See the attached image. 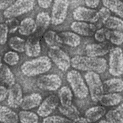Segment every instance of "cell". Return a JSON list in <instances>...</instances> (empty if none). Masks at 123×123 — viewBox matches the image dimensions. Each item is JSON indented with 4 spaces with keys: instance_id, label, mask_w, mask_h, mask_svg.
Instances as JSON below:
<instances>
[{
    "instance_id": "cell-1",
    "label": "cell",
    "mask_w": 123,
    "mask_h": 123,
    "mask_svg": "<svg viewBox=\"0 0 123 123\" xmlns=\"http://www.w3.org/2000/svg\"><path fill=\"white\" fill-rule=\"evenodd\" d=\"M71 65L76 70L104 73L107 68V62L103 58L75 56L71 60Z\"/></svg>"
},
{
    "instance_id": "cell-2",
    "label": "cell",
    "mask_w": 123,
    "mask_h": 123,
    "mask_svg": "<svg viewBox=\"0 0 123 123\" xmlns=\"http://www.w3.org/2000/svg\"><path fill=\"white\" fill-rule=\"evenodd\" d=\"M51 60L49 57L42 56L25 62L21 67V72L28 77L35 76L45 73L52 68Z\"/></svg>"
},
{
    "instance_id": "cell-3",
    "label": "cell",
    "mask_w": 123,
    "mask_h": 123,
    "mask_svg": "<svg viewBox=\"0 0 123 123\" xmlns=\"http://www.w3.org/2000/svg\"><path fill=\"white\" fill-rule=\"evenodd\" d=\"M67 80L76 97L83 99L87 97L89 93L88 88L79 72L75 70L69 72L67 75Z\"/></svg>"
},
{
    "instance_id": "cell-4",
    "label": "cell",
    "mask_w": 123,
    "mask_h": 123,
    "mask_svg": "<svg viewBox=\"0 0 123 123\" xmlns=\"http://www.w3.org/2000/svg\"><path fill=\"white\" fill-rule=\"evenodd\" d=\"M85 78L92 100L94 102L98 101L104 93L103 84L100 77L98 73L93 72H87Z\"/></svg>"
},
{
    "instance_id": "cell-5",
    "label": "cell",
    "mask_w": 123,
    "mask_h": 123,
    "mask_svg": "<svg viewBox=\"0 0 123 123\" xmlns=\"http://www.w3.org/2000/svg\"><path fill=\"white\" fill-rule=\"evenodd\" d=\"M35 1L34 0H17L15 1L5 10L3 15L5 18H12L24 14L34 8Z\"/></svg>"
},
{
    "instance_id": "cell-6",
    "label": "cell",
    "mask_w": 123,
    "mask_h": 123,
    "mask_svg": "<svg viewBox=\"0 0 123 123\" xmlns=\"http://www.w3.org/2000/svg\"><path fill=\"white\" fill-rule=\"evenodd\" d=\"M50 60H52L62 71H66L71 65V60L64 51L58 47H50L48 52Z\"/></svg>"
},
{
    "instance_id": "cell-7",
    "label": "cell",
    "mask_w": 123,
    "mask_h": 123,
    "mask_svg": "<svg viewBox=\"0 0 123 123\" xmlns=\"http://www.w3.org/2000/svg\"><path fill=\"white\" fill-rule=\"evenodd\" d=\"M109 72L114 76H119L123 74V54L121 48H112L109 54Z\"/></svg>"
},
{
    "instance_id": "cell-8",
    "label": "cell",
    "mask_w": 123,
    "mask_h": 123,
    "mask_svg": "<svg viewBox=\"0 0 123 123\" xmlns=\"http://www.w3.org/2000/svg\"><path fill=\"white\" fill-rule=\"evenodd\" d=\"M69 2L68 0H55L52 9L51 22L52 25H58L63 23L66 18Z\"/></svg>"
},
{
    "instance_id": "cell-9",
    "label": "cell",
    "mask_w": 123,
    "mask_h": 123,
    "mask_svg": "<svg viewBox=\"0 0 123 123\" xmlns=\"http://www.w3.org/2000/svg\"><path fill=\"white\" fill-rule=\"evenodd\" d=\"M60 77L56 74H49L41 76L37 79V84L40 89L48 91H55L61 86Z\"/></svg>"
},
{
    "instance_id": "cell-10",
    "label": "cell",
    "mask_w": 123,
    "mask_h": 123,
    "mask_svg": "<svg viewBox=\"0 0 123 123\" xmlns=\"http://www.w3.org/2000/svg\"><path fill=\"white\" fill-rule=\"evenodd\" d=\"M73 15L74 19L78 21H86L93 24L99 20L98 13L96 10L84 7L76 8L74 10Z\"/></svg>"
},
{
    "instance_id": "cell-11",
    "label": "cell",
    "mask_w": 123,
    "mask_h": 123,
    "mask_svg": "<svg viewBox=\"0 0 123 123\" xmlns=\"http://www.w3.org/2000/svg\"><path fill=\"white\" fill-rule=\"evenodd\" d=\"M59 99L55 95L48 96L41 104L37 114L42 117H47L52 113L58 105Z\"/></svg>"
},
{
    "instance_id": "cell-12",
    "label": "cell",
    "mask_w": 123,
    "mask_h": 123,
    "mask_svg": "<svg viewBox=\"0 0 123 123\" xmlns=\"http://www.w3.org/2000/svg\"><path fill=\"white\" fill-rule=\"evenodd\" d=\"M7 104L12 108H17L21 105L23 100V92L18 83H15L10 86L8 90Z\"/></svg>"
},
{
    "instance_id": "cell-13",
    "label": "cell",
    "mask_w": 123,
    "mask_h": 123,
    "mask_svg": "<svg viewBox=\"0 0 123 123\" xmlns=\"http://www.w3.org/2000/svg\"><path fill=\"white\" fill-rule=\"evenodd\" d=\"M111 47V44L108 42L100 44H88L86 47V53L87 57H97L103 56L109 53L110 51Z\"/></svg>"
},
{
    "instance_id": "cell-14",
    "label": "cell",
    "mask_w": 123,
    "mask_h": 123,
    "mask_svg": "<svg viewBox=\"0 0 123 123\" xmlns=\"http://www.w3.org/2000/svg\"><path fill=\"white\" fill-rule=\"evenodd\" d=\"M72 30L76 34L82 36H91L97 29L96 26L93 24L83 21H74L71 25Z\"/></svg>"
},
{
    "instance_id": "cell-15",
    "label": "cell",
    "mask_w": 123,
    "mask_h": 123,
    "mask_svg": "<svg viewBox=\"0 0 123 123\" xmlns=\"http://www.w3.org/2000/svg\"><path fill=\"white\" fill-rule=\"evenodd\" d=\"M42 100V97L38 93H33L23 98L21 105V108L25 111L30 110L38 106Z\"/></svg>"
},
{
    "instance_id": "cell-16",
    "label": "cell",
    "mask_w": 123,
    "mask_h": 123,
    "mask_svg": "<svg viewBox=\"0 0 123 123\" xmlns=\"http://www.w3.org/2000/svg\"><path fill=\"white\" fill-rule=\"evenodd\" d=\"M104 93H112L121 92L123 91V81L119 78H112L104 82Z\"/></svg>"
},
{
    "instance_id": "cell-17",
    "label": "cell",
    "mask_w": 123,
    "mask_h": 123,
    "mask_svg": "<svg viewBox=\"0 0 123 123\" xmlns=\"http://www.w3.org/2000/svg\"><path fill=\"white\" fill-rule=\"evenodd\" d=\"M25 51L26 55L29 57H37L41 52V47L39 40L30 37L25 42Z\"/></svg>"
},
{
    "instance_id": "cell-18",
    "label": "cell",
    "mask_w": 123,
    "mask_h": 123,
    "mask_svg": "<svg viewBox=\"0 0 123 123\" xmlns=\"http://www.w3.org/2000/svg\"><path fill=\"white\" fill-rule=\"evenodd\" d=\"M37 26L32 18H26L20 23L18 28V32L24 36H29L36 31Z\"/></svg>"
},
{
    "instance_id": "cell-19",
    "label": "cell",
    "mask_w": 123,
    "mask_h": 123,
    "mask_svg": "<svg viewBox=\"0 0 123 123\" xmlns=\"http://www.w3.org/2000/svg\"><path fill=\"white\" fill-rule=\"evenodd\" d=\"M18 115L8 107L0 106V122L2 123H18Z\"/></svg>"
},
{
    "instance_id": "cell-20",
    "label": "cell",
    "mask_w": 123,
    "mask_h": 123,
    "mask_svg": "<svg viewBox=\"0 0 123 123\" xmlns=\"http://www.w3.org/2000/svg\"><path fill=\"white\" fill-rule=\"evenodd\" d=\"M106 113V109L101 106H96L88 109L85 113V118L90 122H94L97 121Z\"/></svg>"
},
{
    "instance_id": "cell-21",
    "label": "cell",
    "mask_w": 123,
    "mask_h": 123,
    "mask_svg": "<svg viewBox=\"0 0 123 123\" xmlns=\"http://www.w3.org/2000/svg\"><path fill=\"white\" fill-rule=\"evenodd\" d=\"M0 79L9 87L15 83L14 75L9 67L3 63L0 64Z\"/></svg>"
},
{
    "instance_id": "cell-22",
    "label": "cell",
    "mask_w": 123,
    "mask_h": 123,
    "mask_svg": "<svg viewBox=\"0 0 123 123\" xmlns=\"http://www.w3.org/2000/svg\"><path fill=\"white\" fill-rule=\"evenodd\" d=\"M62 43L71 47H76L80 43V38L74 33L66 31L59 34Z\"/></svg>"
},
{
    "instance_id": "cell-23",
    "label": "cell",
    "mask_w": 123,
    "mask_h": 123,
    "mask_svg": "<svg viewBox=\"0 0 123 123\" xmlns=\"http://www.w3.org/2000/svg\"><path fill=\"white\" fill-rule=\"evenodd\" d=\"M122 100V97L120 94L112 93L103 95L99 101L103 105L111 106L118 105Z\"/></svg>"
},
{
    "instance_id": "cell-24",
    "label": "cell",
    "mask_w": 123,
    "mask_h": 123,
    "mask_svg": "<svg viewBox=\"0 0 123 123\" xmlns=\"http://www.w3.org/2000/svg\"><path fill=\"white\" fill-rule=\"evenodd\" d=\"M123 104L117 108L109 111L106 114V118L109 123H123Z\"/></svg>"
},
{
    "instance_id": "cell-25",
    "label": "cell",
    "mask_w": 123,
    "mask_h": 123,
    "mask_svg": "<svg viewBox=\"0 0 123 123\" xmlns=\"http://www.w3.org/2000/svg\"><path fill=\"white\" fill-rule=\"evenodd\" d=\"M58 95L61 105L67 106L71 105L73 95L69 87L63 86L59 91Z\"/></svg>"
},
{
    "instance_id": "cell-26",
    "label": "cell",
    "mask_w": 123,
    "mask_h": 123,
    "mask_svg": "<svg viewBox=\"0 0 123 123\" xmlns=\"http://www.w3.org/2000/svg\"><path fill=\"white\" fill-rule=\"evenodd\" d=\"M103 5L109 11L115 13L121 18H123V5L120 0H103Z\"/></svg>"
},
{
    "instance_id": "cell-27",
    "label": "cell",
    "mask_w": 123,
    "mask_h": 123,
    "mask_svg": "<svg viewBox=\"0 0 123 123\" xmlns=\"http://www.w3.org/2000/svg\"><path fill=\"white\" fill-rule=\"evenodd\" d=\"M59 109L62 114L73 121L79 118L80 116V112L77 108L72 104L67 106H63L61 105Z\"/></svg>"
},
{
    "instance_id": "cell-28",
    "label": "cell",
    "mask_w": 123,
    "mask_h": 123,
    "mask_svg": "<svg viewBox=\"0 0 123 123\" xmlns=\"http://www.w3.org/2000/svg\"><path fill=\"white\" fill-rule=\"evenodd\" d=\"M44 39L46 43L50 47H60L62 42L59 34L53 31L50 30L45 33L44 35Z\"/></svg>"
},
{
    "instance_id": "cell-29",
    "label": "cell",
    "mask_w": 123,
    "mask_h": 123,
    "mask_svg": "<svg viewBox=\"0 0 123 123\" xmlns=\"http://www.w3.org/2000/svg\"><path fill=\"white\" fill-rule=\"evenodd\" d=\"M105 27L116 31H122L123 29V21L120 18L110 16L104 23Z\"/></svg>"
},
{
    "instance_id": "cell-30",
    "label": "cell",
    "mask_w": 123,
    "mask_h": 123,
    "mask_svg": "<svg viewBox=\"0 0 123 123\" xmlns=\"http://www.w3.org/2000/svg\"><path fill=\"white\" fill-rule=\"evenodd\" d=\"M18 119L21 123H38V117L36 113L28 111H22L18 114Z\"/></svg>"
},
{
    "instance_id": "cell-31",
    "label": "cell",
    "mask_w": 123,
    "mask_h": 123,
    "mask_svg": "<svg viewBox=\"0 0 123 123\" xmlns=\"http://www.w3.org/2000/svg\"><path fill=\"white\" fill-rule=\"evenodd\" d=\"M35 22L37 28H39L43 30H44L50 25L51 17L48 13L42 12L37 14Z\"/></svg>"
},
{
    "instance_id": "cell-32",
    "label": "cell",
    "mask_w": 123,
    "mask_h": 123,
    "mask_svg": "<svg viewBox=\"0 0 123 123\" xmlns=\"http://www.w3.org/2000/svg\"><path fill=\"white\" fill-rule=\"evenodd\" d=\"M105 39L110 41L113 44L120 45L122 44L123 41V33L120 31H111L107 29L105 32Z\"/></svg>"
},
{
    "instance_id": "cell-33",
    "label": "cell",
    "mask_w": 123,
    "mask_h": 123,
    "mask_svg": "<svg viewBox=\"0 0 123 123\" xmlns=\"http://www.w3.org/2000/svg\"><path fill=\"white\" fill-rule=\"evenodd\" d=\"M25 40L20 37L15 36L11 38L8 42L11 48L16 52H23L25 51Z\"/></svg>"
},
{
    "instance_id": "cell-34",
    "label": "cell",
    "mask_w": 123,
    "mask_h": 123,
    "mask_svg": "<svg viewBox=\"0 0 123 123\" xmlns=\"http://www.w3.org/2000/svg\"><path fill=\"white\" fill-rule=\"evenodd\" d=\"M3 60L6 63L10 66H14L18 63L20 60L19 56L16 52L8 51L4 55Z\"/></svg>"
},
{
    "instance_id": "cell-35",
    "label": "cell",
    "mask_w": 123,
    "mask_h": 123,
    "mask_svg": "<svg viewBox=\"0 0 123 123\" xmlns=\"http://www.w3.org/2000/svg\"><path fill=\"white\" fill-rule=\"evenodd\" d=\"M43 123H73V122L64 117L53 116L45 118L43 120Z\"/></svg>"
},
{
    "instance_id": "cell-36",
    "label": "cell",
    "mask_w": 123,
    "mask_h": 123,
    "mask_svg": "<svg viewBox=\"0 0 123 123\" xmlns=\"http://www.w3.org/2000/svg\"><path fill=\"white\" fill-rule=\"evenodd\" d=\"M8 28L6 24H0V45L5 44L8 39Z\"/></svg>"
},
{
    "instance_id": "cell-37",
    "label": "cell",
    "mask_w": 123,
    "mask_h": 123,
    "mask_svg": "<svg viewBox=\"0 0 123 123\" xmlns=\"http://www.w3.org/2000/svg\"><path fill=\"white\" fill-rule=\"evenodd\" d=\"M6 25L8 28L9 32L14 33L17 31L19 26V22L18 20L15 18H12L7 20Z\"/></svg>"
},
{
    "instance_id": "cell-38",
    "label": "cell",
    "mask_w": 123,
    "mask_h": 123,
    "mask_svg": "<svg viewBox=\"0 0 123 123\" xmlns=\"http://www.w3.org/2000/svg\"><path fill=\"white\" fill-rule=\"evenodd\" d=\"M99 20L100 19L103 23L111 16V12L105 7H102L98 12Z\"/></svg>"
},
{
    "instance_id": "cell-39",
    "label": "cell",
    "mask_w": 123,
    "mask_h": 123,
    "mask_svg": "<svg viewBox=\"0 0 123 123\" xmlns=\"http://www.w3.org/2000/svg\"><path fill=\"white\" fill-rule=\"evenodd\" d=\"M107 29L102 28L96 31L95 37L96 40L100 42H104L105 40V34Z\"/></svg>"
},
{
    "instance_id": "cell-40",
    "label": "cell",
    "mask_w": 123,
    "mask_h": 123,
    "mask_svg": "<svg viewBox=\"0 0 123 123\" xmlns=\"http://www.w3.org/2000/svg\"><path fill=\"white\" fill-rule=\"evenodd\" d=\"M14 2V0H0V10L6 9Z\"/></svg>"
},
{
    "instance_id": "cell-41",
    "label": "cell",
    "mask_w": 123,
    "mask_h": 123,
    "mask_svg": "<svg viewBox=\"0 0 123 123\" xmlns=\"http://www.w3.org/2000/svg\"><path fill=\"white\" fill-rule=\"evenodd\" d=\"M8 93V90L6 87L0 86V103L2 102L6 98Z\"/></svg>"
},
{
    "instance_id": "cell-42",
    "label": "cell",
    "mask_w": 123,
    "mask_h": 123,
    "mask_svg": "<svg viewBox=\"0 0 123 123\" xmlns=\"http://www.w3.org/2000/svg\"><path fill=\"white\" fill-rule=\"evenodd\" d=\"M85 3L87 6L92 8L97 7L100 3L99 0H85Z\"/></svg>"
},
{
    "instance_id": "cell-43",
    "label": "cell",
    "mask_w": 123,
    "mask_h": 123,
    "mask_svg": "<svg viewBox=\"0 0 123 123\" xmlns=\"http://www.w3.org/2000/svg\"><path fill=\"white\" fill-rule=\"evenodd\" d=\"M52 2V0H38V3L41 8L46 9L50 6Z\"/></svg>"
},
{
    "instance_id": "cell-44",
    "label": "cell",
    "mask_w": 123,
    "mask_h": 123,
    "mask_svg": "<svg viewBox=\"0 0 123 123\" xmlns=\"http://www.w3.org/2000/svg\"><path fill=\"white\" fill-rule=\"evenodd\" d=\"M73 123H92L91 122L87 120V118L84 117H80L79 118H77L75 120H74Z\"/></svg>"
},
{
    "instance_id": "cell-45",
    "label": "cell",
    "mask_w": 123,
    "mask_h": 123,
    "mask_svg": "<svg viewBox=\"0 0 123 123\" xmlns=\"http://www.w3.org/2000/svg\"><path fill=\"white\" fill-rule=\"evenodd\" d=\"M98 123H109V122L106 120H101Z\"/></svg>"
},
{
    "instance_id": "cell-46",
    "label": "cell",
    "mask_w": 123,
    "mask_h": 123,
    "mask_svg": "<svg viewBox=\"0 0 123 123\" xmlns=\"http://www.w3.org/2000/svg\"><path fill=\"white\" fill-rule=\"evenodd\" d=\"M1 56H0V64L1 63Z\"/></svg>"
},
{
    "instance_id": "cell-47",
    "label": "cell",
    "mask_w": 123,
    "mask_h": 123,
    "mask_svg": "<svg viewBox=\"0 0 123 123\" xmlns=\"http://www.w3.org/2000/svg\"></svg>"
}]
</instances>
